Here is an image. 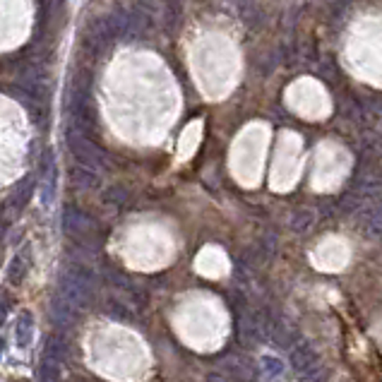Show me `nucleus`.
Instances as JSON below:
<instances>
[{
  "label": "nucleus",
  "mask_w": 382,
  "mask_h": 382,
  "mask_svg": "<svg viewBox=\"0 0 382 382\" xmlns=\"http://www.w3.org/2000/svg\"><path fill=\"white\" fill-rule=\"evenodd\" d=\"M32 246H24L19 248L17 253H14V257L10 259L8 264V282L12 284V286H22L24 279H27L29 269H32Z\"/></svg>",
  "instance_id": "5"
},
{
  "label": "nucleus",
  "mask_w": 382,
  "mask_h": 382,
  "mask_svg": "<svg viewBox=\"0 0 382 382\" xmlns=\"http://www.w3.org/2000/svg\"><path fill=\"white\" fill-rule=\"evenodd\" d=\"M58 296L65 298L77 310H89L94 303V274L82 262H70L61 274V291Z\"/></svg>",
  "instance_id": "1"
},
{
  "label": "nucleus",
  "mask_w": 382,
  "mask_h": 382,
  "mask_svg": "<svg viewBox=\"0 0 382 382\" xmlns=\"http://www.w3.org/2000/svg\"><path fill=\"white\" fill-rule=\"evenodd\" d=\"M70 178H72V183L77 185V188H82V190H94V188H99L101 185V176L96 173L92 166H72L70 169Z\"/></svg>",
  "instance_id": "9"
},
{
  "label": "nucleus",
  "mask_w": 382,
  "mask_h": 382,
  "mask_svg": "<svg viewBox=\"0 0 382 382\" xmlns=\"http://www.w3.org/2000/svg\"><path fill=\"white\" fill-rule=\"evenodd\" d=\"M34 178L32 176H27L24 180H19L17 185H14V190H12V195L8 198V207H12L14 212H22L24 207H27V202H29V198L34 195Z\"/></svg>",
  "instance_id": "8"
},
{
  "label": "nucleus",
  "mask_w": 382,
  "mask_h": 382,
  "mask_svg": "<svg viewBox=\"0 0 382 382\" xmlns=\"http://www.w3.org/2000/svg\"><path fill=\"white\" fill-rule=\"evenodd\" d=\"M116 41V34L111 32V24L106 17H96L89 22L87 27V36H85V48L92 53V56L101 58L106 53V48Z\"/></svg>",
  "instance_id": "4"
},
{
  "label": "nucleus",
  "mask_w": 382,
  "mask_h": 382,
  "mask_svg": "<svg viewBox=\"0 0 382 382\" xmlns=\"http://www.w3.org/2000/svg\"><path fill=\"white\" fill-rule=\"evenodd\" d=\"M65 145H67V149H70V154L75 156L80 164L92 166V169H94V166H104V161H106L104 149H101L96 142H92L89 135H87L85 130H80V127H75V125L67 127Z\"/></svg>",
  "instance_id": "2"
},
{
  "label": "nucleus",
  "mask_w": 382,
  "mask_h": 382,
  "mask_svg": "<svg viewBox=\"0 0 382 382\" xmlns=\"http://www.w3.org/2000/svg\"><path fill=\"white\" fill-rule=\"evenodd\" d=\"M14 337H17V346L19 349H27L32 344L34 337V315L29 310H24L17 320V330H14Z\"/></svg>",
  "instance_id": "10"
},
{
  "label": "nucleus",
  "mask_w": 382,
  "mask_h": 382,
  "mask_svg": "<svg viewBox=\"0 0 382 382\" xmlns=\"http://www.w3.org/2000/svg\"><path fill=\"white\" fill-rule=\"evenodd\" d=\"M77 308L75 306H70V303L65 301V298H53V303H51V317H53V325L56 327H70L72 322H75V317H77Z\"/></svg>",
  "instance_id": "7"
},
{
  "label": "nucleus",
  "mask_w": 382,
  "mask_h": 382,
  "mask_svg": "<svg viewBox=\"0 0 382 382\" xmlns=\"http://www.w3.org/2000/svg\"><path fill=\"white\" fill-rule=\"evenodd\" d=\"M125 200H127V190L120 188V185H114V188H109V190H106V195H104V202L106 204H114V207H120Z\"/></svg>",
  "instance_id": "13"
},
{
  "label": "nucleus",
  "mask_w": 382,
  "mask_h": 382,
  "mask_svg": "<svg viewBox=\"0 0 382 382\" xmlns=\"http://www.w3.org/2000/svg\"><path fill=\"white\" fill-rule=\"evenodd\" d=\"M41 178H43V202H51L53 193H56V183H58V166L56 159H53V151H46L41 159Z\"/></svg>",
  "instance_id": "6"
},
{
  "label": "nucleus",
  "mask_w": 382,
  "mask_h": 382,
  "mask_svg": "<svg viewBox=\"0 0 382 382\" xmlns=\"http://www.w3.org/2000/svg\"><path fill=\"white\" fill-rule=\"evenodd\" d=\"M3 349H5V341H3V339H0V354H3Z\"/></svg>",
  "instance_id": "16"
},
{
  "label": "nucleus",
  "mask_w": 382,
  "mask_h": 382,
  "mask_svg": "<svg viewBox=\"0 0 382 382\" xmlns=\"http://www.w3.org/2000/svg\"><path fill=\"white\" fill-rule=\"evenodd\" d=\"M61 229L65 236L75 238V241H89V238L99 231V224H96L87 212H82L80 207L67 204V207L63 209Z\"/></svg>",
  "instance_id": "3"
},
{
  "label": "nucleus",
  "mask_w": 382,
  "mask_h": 382,
  "mask_svg": "<svg viewBox=\"0 0 382 382\" xmlns=\"http://www.w3.org/2000/svg\"><path fill=\"white\" fill-rule=\"evenodd\" d=\"M43 356H48V359H56V361H61V363H65V359H67V344L63 341V337H58V335L48 337L46 346H43Z\"/></svg>",
  "instance_id": "11"
},
{
  "label": "nucleus",
  "mask_w": 382,
  "mask_h": 382,
  "mask_svg": "<svg viewBox=\"0 0 382 382\" xmlns=\"http://www.w3.org/2000/svg\"><path fill=\"white\" fill-rule=\"evenodd\" d=\"M8 306H10V301H3V296H0V325H3L5 317H8Z\"/></svg>",
  "instance_id": "15"
},
{
  "label": "nucleus",
  "mask_w": 382,
  "mask_h": 382,
  "mask_svg": "<svg viewBox=\"0 0 382 382\" xmlns=\"http://www.w3.org/2000/svg\"><path fill=\"white\" fill-rule=\"evenodd\" d=\"M61 375H63L61 361L41 356V361H39V380H58Z\"/></svg>",
  "instance_id": "12"
},
{
  "label": "nucleus",
  "mask_w": 382,
  "mask_h": 382,
  "mask_svg": "<svg viewBox=\"0 0 382 382\" xmlns=\"http://www.w3.org/2000/svg\"><path fill=\"white\" fill-rule=\"evenodd\" d=\"M106 315H111L114 320H127V308L123 303L116 301V298H109L106 301Z\"/></svg>",
  "instance_id": "14"
}]
</instances>
